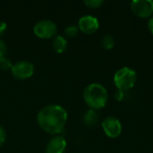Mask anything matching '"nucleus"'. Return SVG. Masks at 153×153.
<instances>
[{
  "mask_svg": "<svg viewBox=\"0 0 153 153\" xmlns=\"http://www.w3.org/2000/svg\"><path fill=\"white\" fill-rule=\"evenodd\" d=\"M115 99L117 100V101H121L123 100V99L125 98V91H122L120 90H117L115 91Z\"/></svg>",
  "mask_w": 153,
  "mask_h": 153,
  "instance_id": "obj_17",
  "label": "nucleus"
},
{
  "mask_svg": "<svg viewBox=\"0 0 153 153\" xmlns=\"http://www.w3.org/2000/svg\"><path fill=\"white\" fill-rule=\"evenodd\" d=\"M103 4L102 0H85L84 4L90 8H99Z\"/></svg>",
  "mask_w": 153,
  "mask_h": 153,
  "instance_id": "obj_15",
  "label": "nucleus"
},
{
  "mask_svg": "<svg viewBox=\"0 0 153 153\" xmlns=\"http://www.w3.org/2000/svg\"><path fill=\"white\" fill-rule=\"evenodd\" d=\"M5 140H6V133L4 129L0 126V147L4 145V143H5Z\"/></svg>",
  "mask_w": 153,
  "mask_h": 153,
  "instance_id": "obj_16",
  "label": "nucleus"
},
{
  "mask_svg": "<svg viewBox=\"0 0 153 153\" xmlns=\"http://www.w3.org/2000/svg\"><path fill=\"white\" fill-rule=\"evenodd\" d=\"M6 54V47L3 40L0 39V59L4 57Z\"/></svg>",
  "mask_w": 153,
  "mask_h": 153,
  "instance_id": "obj_18",
  "label": "nucleus"
},
{
  "mask_svg": "<svg viewBox=\"0 0 153 153\" xmlns=\"http://www.w3.org/2000/svg\"><path fill=\"white\" fill-rule=\"evenodd\" d=\"M57 27L56 23L50 20H42L34 25L33 32L40 39H50L56 35Z\"/></svg>",
  "mask_w": 153,
  "mask_h": 153,
  "instance_id": "obj_4",
  "label": "nucleus"
},
{
  "mask_svg": "<svg viewBox=\"0 0 153 153\" xmlns=\"http://www.w3.org/2000/svg\"><path fill=\"white\" fill-rule=\"evenodd\" d=\"M133 13L141 18H147L153 13V1L152 0H134L131 2Z\"/></svg>",
  "mask_w": 153,
  "mask_h": 153,
  "instance_id": "obj_6",
  "label": "nucleus"
},
{
  "mask_svg": "<svg viewBox=\"0 0 153 153\" xmlns=\"http://www.w3.org/2000/svg\"><path fill=\"white\" fill-rule=\"evenodd\" d=\"M137 74L135 71L129 67H123L117 70L114 75V83L117 90L128 91L136 83Z\"/></svg>",
  "mask_w": 153,
  "mask_h": 153,
  "instance_id": "obj_3",
  "label": "nucleus"
},
{
  "mask_svg": "<svg viewBox=\"0 0 153 153\" xmlns=\"http://www.w3.org/2000/svg\"><path fill=\"white\" fill-rule=\"evenodd\" d=\"M148 29L151 31V33L153 35V16L151 17V19L148 22Z\"/></svg>",
  "mask_w": 153,
  "mask_h": 153,
  "instance_id": "obj_20",
  "label": "nucleus"
},
{
  "mask_svg": "<svg viewBox=\"0 0 153 153\" xmlns=\"http://www.w3.org/2000/svg\"><path fill=\"white\" fill-rule=\"evenodd\" d=\"M66 149V141L63 136H54L48 142L46 147V153H65Z\"/></svg>",
  "mask_w": 153,
  "mask_h": 153,
  "instance_id": "obj_9",
  "label": "nucleus"
},
{
  "mask_svg": "<svg viewBox=\"0 0 153 153\" xmlns=\"http://www.w3.org/2000/svg\"><path fill=\"white\" fill-rule=\"evenodd\" d=\"M6 28H7V25H6V23L4 22H2V21H0V36L5 31V30H6Z\"/></svg>",
  "mask_w": 153,
  "mask_h": 153,
  "instance_id": "obj_19",
  "label": "nucleus"
},
{
  "mask_svg": "<svg viewBox=\"0 0 153 153\" xmlns=\"http://www.w3.org/2000/svg\"><path fill=\"white\" fill-rule=\"evenodd\" d=\"M52 46L56 53L61 54L65 51L67 48V41L63 36L58 35V36H56L55 39H53Z\"/></svg>",
  "mask_w": 153,
  "mask_h": 153,
  "instance_id": "obj_10",
  "label": "nucleus"
},
{
  "mask_svg": "<svg viewBox=\"0 0 153 153\" xmlns=\"http://www.w3.org/2000/svg\"><path fill=\"white\" fill-rule=\"evenodd\" d=\"M108 91L106 88L100 83H91L88 85L83 91V100L91 109H100L108 102Z\"/></svg>",
  "mask_w": 153,
  "mask_h": 153,
  "instance_id": "obj_2",
  "label": "nucleus"
},
{
  "mask_svg": "<svg viewBox=\"0 0 153 153\" xmlns=\"http://www.w3.org/2000/svg\"><path fill=\"white\" fill-rule=\"evenodd\" d=\"M65 32L68 37H75L79 32V28L75 25H70L66 27Z\"/></svg>",
  "mask_w": 153,
  "mask_h": 153,
  "instance_id": "obj_14",
  "label": "nucleus"
},
{
  "mask_svg": "<svg viewBox=\"0 0 153 153\" xmlns=\"http://www.w3.org/2000/svg\"><path fill=\"white\" fill-rule=\"evenodd\" d=\"M100 27L99 21L96 17L91 15L82 16L78 22V28L81 31L86 34H92L98 30Z\"/></svg>",
  "mask_w": 153,
  "mask_h": 153,
  "instance_id": "obj_8",
  "label": "nucleus"
},
{
  "mask_svg": "<svg viewBox=\"0 0 153 153\" xmlns=\"http://www.w3.org/2000/svg\"><path fill=\"white\" fill-rule=\"evenodd\" d=\"M102 128L106 135L109 138H117L122 132V125L115 117H106L102 122Z\"/></svg>",
  "mask_w": 153,
  "mask_h": 153,
  "instance_id": "obj_7",
  "label": "nucleus"
},
{
  "mask_svg": "<svg viewBox=\"0 0 153 153\" xmlns=\"http://www.w3.org/2000/svg\"><path fill=\"white\" fill-rule=\"evenodd\" d=\"M101 44H102V47H103L105 49L110 50V49H112V48L115 47L116 40H115L114 37H113L112 35H105V36L102 38Z\"/></svg>",
  "mask_w": 153,
  "mask_h": 153,
  "instance_id": "obj_12",
  "label": "nucleus"
},
{
  "mask_svg": "<svg viewBox=\"0 0 153 153\" xmlns=\"http://www.w3.org/2000/svg\"><path fill=\"white\" fill-rule=\"evenodd\" d=\"M99 121V116L96 110L89 109L83 116V122L87 126H94Z\"/></svg>",
  "mask_w": 153,
  "mask_h": 153,
  "instance_id": "obj_11",
  "label": "nucleus"
},
{
  "mask_svg": "<svg viewBox=\"0 0 153 153\" xmlns=\"http://www.w3.org/2000/svg\"><path fill=\"white\" fill-rule=\"evenodd\" d=\"M11 73L13 76L18 80H25L32 76L34 73V66L30 62L20 61L13 65Z\"/></svg>",
  "mask_w": 153,
  "mask_h": 153,
  "instance_id": "obj_5",
  "label": "nucleus"
},
{
  "mask_svg": "<svg viewBox=\"0 0 153 153\" xmlns=\"http://www.w3.org/2000/svg\"><path fill=\"white\" fill-rule=\"evenodd\" d=\"M13 64L12 62L7 58V57H3L0 59V68L4 71H6V70H11L12 67H13Z\"/></svg>",
  "mask_w": 153,
  "mask_h": 153,
  "instance_id": "obj_13",
  "label": "nucleus"
},
{
  "mask_svg": "<svg viewBox=\"0 0 153 153\" xmlns=\"http://www.w3.org/2000/svg\"><path fill=\"white\" fill-rule=\"evenodd\" d=\"M37 121L44 132L49 134H58L65 129L67 112L61 106L48 105L39 110Z\"/></svg>",
  "mask_w": 153,
  "mask_h": 153,
  "instance_id": "obj_1",
  "label": "nucleus"
}]
</instances>
